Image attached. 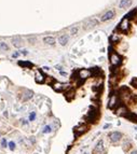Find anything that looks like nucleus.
<instances>
[{"label":"nucleus","mask_w":137,"mask_h":154,"mask_svg":"<svg viewBox=\"0 0 137 154\" xmlns=\"http://www.w3.org/2000/svg\"><path fill=\"white\" fill-rule=\"evenodd\" d=\"M121 61H122L121 57H120L117 53L111 52V54H110V64H111L113 67H117V66H119L120 64H121Z\"/></svg>","instance_id":"f257e3e1"},{"label":"nucleus","mask_w":137,"mask_h":154,"mask_svg":"<svg viewBox=\"0 0 137 154\" xmlns=\"http://www.w3.org/2000/svg\"><path fill=\"white\" fill-rule=\"evenodd\" d=\"M129 26H131L129 25V20L127 17H124L121 20V23H120L119 29L122 31V32H126V31H129Z\"/></svg>","instance_id":"f03ea898"},{"label":"nucleus","mask_w":137,"mask_h":154,"mask_svg":"<svg viewBox=\"0 0 137 154\" xmlns=\"http://www.w3.org/2000/svg\"><path fill=\"white\" fill-rule=\"evenodd\" d=\"M91 76H93V74H92V71L89 69H81V70L78 71V78L81 79V80H85Z\"/></svg>","instance_id":"7ed1b4c3"},{"label":"nucleus","mask_w":137,"mask_h":154,"mask_svg":"<svg viewBox=\"0 0 137 154\" xmlns=\"http://www.w3.org/2000/svg\"><path fill=\"white\" fill-rule=\"evenodd\" d=\"M109 138H110V141L116 143V142H119L122 139V134L120 131H112V133L109 134Z\"/></svg>","instance_id":"20e7f679"},{"label":"nucleus","mask_w":137,"mask_h":154,"mask_svg":"<svg viewBox=\"0 0 137 154\" xmlns=\"http://www.w3.org/2000/svg\"><path fill=\"white\" fill-rule=\"evenodd\" d=\"M68 84H64V83H61V82H54L53 84H52V87H53L54 91L56 92H62L64 91V89H68Z\"/></svg>","instance_id":"39448f33"},{"label":"nucleus","mask_w":137,"mask_h":154,"mask_svg":"<svg viewBox=\"0 0 137 154\" xmlns=\"http://www.w3.org/2000/svg\"><path fill=\"white\" fill-rule=\"evenodd\" d=\"M114 15H116V12H114L113 10H109V11H107L104 15L100 17V20H102V22H107V20H112V18L114 17Z\"/></svg>","instance_id":"423d86ee"},{"label":"nucleus","mask_w":137,"mask_h":154,"mask_svg":"<svg viewBox=\"0 0 137 154\" xmlns=\"http://www.w3.org/2000/svg\"><path fill=\"white\" fill-rule=\"evenodd\" d=\"M127 113H129V110H127V108L124 106V105L119 106L118 109L116 110V114H117V115H120V116H125Z\"/></svg>","instance_id":"0eeeda50"},{"label":"nucleus","mask_w":137,"mask_h":154,"mask_svg":"<svg viewBox=\"0 0 137 154\" xmlns=\"http://www.w3.org/2000/svg\"><path fill=\"white\" fill-rule=\"evenodd\" d=\"M96 116H97V110L92 107L91 111L87 113V121L91 122V123H92V122H94L95 120H96Z\"/></svg>","instance_id":"6e6552de"},{"label":"nucleus","mask_w":137,"mask_h":154,"mask_svg":"<svg viewBox=\"0 0 137 154\" xmlns=\"http://www.w3.org/2000/svg\"><path fill=\"white\" fill-rule=\"evenodd\" d=\"M118 106V96L117 95H111L109 99V102H108V107L110 109H113Z\"/></svg>","instance_id":"1a4fd4ad"},{"label":"nucleus","mask_w":137,"mask_h":154,"mask_svg":"<svg viewBox=\"0 0 137 154\" xmlns=\"http://www.w3.org/2000/svg\"><path fill=\"white\" fill-rule=\"evenodd\" d=\"M35 80L37 83H43V82L46 81V76L42 72H40V71H37L35 76Z\"/></svg>","instance_id":"9d476101"},{"label":"nucleus","mask_w":137,"mask_h":154,"mask_svg":"<svg viewBox=\"0 0 137 154\" xmlns=\"http://www.w3.org/2000/svg\"><path fill=\"white\" fill-rule=\"evenodd\" d=\"M104 150H105L104 141H103V140H99L96 143V146H95V152H97V153H103Z\"/></svg>","instance_id":"9b49d317"},{"label":"nucleus","mask_w":137,"mask_h":154,"mask_svg":"<svg viewBox=\"0 0 137 154\" xmlns=\"http://www.w3.org/2000/svg\"><path fill=\"white\" fill-rule=\"evenodd\" d=\"M86 129H87V126H86V125H79L78 127H76V128H75L76 136H80L81 134H83Z\"/></svg>","instance_id":"f8f14e48"},{"label":"nucleus","mask_w":137,"mask_h":154,"mask_svg":"<svg viewBox=\"0 0 137 154\" xmlns=\"http://www.w3.org/2000/svg\"><path fill=\"white\" fill-rule=\"evenodd\" d=\"M68 41H69V36L68 35H62L58 38V43L63 46L66 45L67 43H68Z\"/></svg>","instance_id":"ddd939ff"},{"label":"nucleus","mask_w":137,"mask_h":154,"mask_svg":"<svg viewBox=\"0 0 137 154\" xmlns=\"http://www.w3.org/2000/svg\"><path fill=\"white\" fill-rule=\"evenodd\" d=\"M131 4H132V0H120L119 8H121V9L129 8Z\"/></svg>","instance_id":"4468645a"},{"label":"nucleus","mask_w":137,"mask_h":154,"mask_svg":"<svg viewBox=\"0 0 137 154\" xmlns=\"http://www.w3.org/2000/svg\"><path fill=\"white\" fill-rule=\"evenodd\" d=\"M98 24V20H89L85 22V28H91V27H94Z\"/></svg>","instance_id":"2eb2a0df"},{"label":"nucleus","mask_w":137,"mask_h":154,"mask_svg":"<svg viewBox=\"0 0 137 154\" xmlns=\"http://www.w3.org/2000/svg\"><path fill=\"white\" fill-rule=\"evenodd\" d=\"M43 42L48 44V45H54L55 44V39L53 37H46V38H43Z\"/></svg>","instance_id":"dca6fc26"},{"label":"nucleus","mask_w":137,"mask_h":154,"mask_svg":"<svg viewBox=\"0 0 137 154\" xmlns=\"http://www.w3.org/2000/svg\"><path fill=\"white\" fill-rule=\"evenodd\" d=\"M21 43H22V38L21 37H14L12 39V44L14 46H16V48H20Z\"/></svg>","instance_id":"f3484780"},{"label":"nucleus","mask_w":137,"mask_h":154,"mask_svg":"<svg viewBox=\"0 0 137 154\" xmlns=\"http://www.w3.org/2000/svg\"><path fill=\"white\" fill-rule=\"evenodd\" d=\"M125 118L129 119V121H132V122H137V115L134 113H132V112H129V113L125 115Z\"/></svg>","instance_id":"a211bd4d"},{"label":"nucleus","mask_w":137,"mask_h":154,"mask_svg":"<svg viewBox=\"0 0 137 154\" xmlns=\"http://www.w3.org/2000/svg\"><path fill=\"white\" fill-rule=\"evenodd\" d=\"M18 65L22 66V67H26V68H31L33 67V64L30 61H18Z\"/></svg>","instance_id":"6ab92c4d"},{"label":"nucleus","mask_w":137,"mask_h":154,"mask_svg":"<svg viewBox=\"0 0 137 154\" xmlns=\"http://www.w3.org/2000/svg\"><path fill=\"white\" fill-rule=\"evenodd\" d=\"M51 131H52V127L50 125H46L42 129V134H50Z\"/></svg>","instance_id":"aec40b11"},{"label":"nucleus","mask_w":137,"mask_h":154,"mask_svg":"<svg viewBox=\"0 0 137 154\" xmlns=\"http://www.w3.org/2000/svg\"><path fill=\"white\" fill-rule=\"evenodd\" d=\"M110 40H111V42L113 43H117L118 41H119V36L117 35V33H114V35L111 36V38H110Z\"/></svg>","instance_id":"412c9836"},{"label":"nucleus","mask_w":137,"mask_h":154,"mask_svg":"<svg viewBox=\"0 0 137 154\" xmlns=\"http://www.w3.org/2000/svg\"><path fill=\"white\" fill-rule=\"evenodd\" d=\"M9 49V46L5 44L4 42H0V51H7Z\"/></svg>","instance_id":"4be33fe9"},{"label":"nucleus","mask_w":137,"mask_h":154,"mask_svg":"<svg viewBox=\"0 0 137 154\" xmlns=\"http://www.w3.org/2000/svg\"><path fill=\"white\" fill-rule=\"evenodd\" d=\"M78 31H79V28L78 27H71L70 28V35H72V36L77 35Z\"/></svg>","instance_id":"5701e85b"},{"label":"nucleus","mask_w":137,"mask_h":154,"mask_svg":"<svg viewBox=\"0 0 137 154\" xmlns=\"http://www.w3.org/2000/svg\"><path fill=\"white\" fill-rule=\"evenodd\" d=\"M1 146H2L3 149H4V148H7V146H9V143L7 142V139H5V138L1 139Z\"/></svg>","instance_id":"b1692460"},{"label":"nucleus","mask_w":137,"mask_h":154,"mask_svg":"<svg viewBox=\"0 0 137 154\" xmlns=\"http://www.w3.org/2000/svg\"><path fill=\"white\" fill-rule=\"evenodd\" d=\"M15 142L14 141H10L9 142V149L11 150V151H14V150H15Z\"/></svg>","instance_id":"393cba45"},{"label":"nucleus","mask_w":137,"mask_h":154,"mask_svg":"<svg viewBox=\"0 0 137 154\" xmlns=\"http://www.w3.org/2000/svg\"><path fill=\"white\" fill-rule=\"evenodd\" d=\"M131 85L134 86L135 89H137V78H133L131 80Z\"/></svg>","instance_id":"a878e982"},{"label":"nucleus","mask_w":137,"mask_h":154,"mask_svg":"<svg viewBox=\"0 0 137 154\" xmlns=\"http://www.w3.org/2000/svg\"><path fill=\"white\" fill-rule=\"evenodd\" d=\"M123 146H124V150H125V151H127L129 146H132V143H131V142H129V141H126V142H124Z\"/></svg>","instance_id":"bb28decb"},{"label":"nucleus","mask_w":137,"mask_h":154,"mask_svg":"<svg viewBox=\"0 0 137 154\" xmlns=\"http://www.w3.org/2000/svg\"><path fill=\"white\" fill-rule=\"evenodd\" d=\"M36 119V112H31L29 114V121H35Z\"/></svg>","instance_id":"cd10ccee"},{"label":"nucleus","mask_w":137,"mask_h":154,"mask_svg":"<svg viewBox=\"0 0 137 154\" xmlns=\"http://www.w3.org/2000/svg\"><path fill=\"white\" fill-rule=\"evenodd\" d=\"M111 126H112V125L110 123H107V124H105L104 126H103V129H108V128H110Z\"/></svg>","instance_id":"c85d7f7f"},{"label":"nucleus","mask_w":137,"mask_h":154,"mask_svg":"<svg viewBox=\"0 0 137 154\" xmlns=\"http://www.w3.org/2000/svg\"><path fill=\"white\" fill-rule=\"evenodd\" d=\"M20 54H21L20 52H15V53L12 55V57H13V58H16V57H18V55H20Z\"/></svg>","instance_id":"c756f323"},{"label":"nucleus","mask_w":137,"mask_h":154,"mask_svg":"<svg viewBox=\"0 0 137 154\" xmlns=\"http://www.w3.org/2000/svg\"><path fill=\"white\" fill-rule=\"evenodd\" d=\"M55 68L57 69V70H59V71H62V70H63V67H62L61 65H56V66H55Z\"/></svg>","instance_id":"7c9ffc66"},{"label":"nucleus","mask_w":137,"mask_h":154,"mask_svg":"<svg viewBox=\"0 0 137 154\" xmlns=\"http://www.w3.org/2000/svg\"><path fill=\"white\" fill-rule=\"evenodd\" d=\"M129 154H137V150H133V151H131Z\"/></svg>","instance_id":"2f4dec72"},{"label":"nucleus","mask_w":137,"mask_h":154,"mask_svg":"<svg viewBox=\"0 0 137 154\" xmlns=\"http://www.w3.org/2000/svg\"><path fill=\"white\" fill-rule=\"evenodd\" d=\"M61 74H62V76H64V77H66V76H67V73L65 72V71H63V70L61 71Z\"/></svg>","instance_id":"473e14b6"},{"label":"nucleus","mask_w":137,"mask_h":154,"mask_svg":"<svg viewBox=\"0 0 137 154\" xmlns=\"http://www.w3.org/2000/svg\"><path fill=\"white\" fill-rule=\"evenodd\" d=\"M3 115H4V116H8V111H7V110L3 112Z\"/></svg>","instance_id":"72a5a7b5"},{"label":"nucleus","mask_w":137,"mask_h":154,"mask_svg":"<svg viewBox=\"0 0 137 154\" xmlns=\"http://www.w3.org/2000/svg\"><path fill=\"white\" fill-rule=\"evenodd\" d=\"M43 69H44V70H46V71L50 70V68H49V67H43Z\"/></svg>","instance_id":"f704fd0d"},{"label":"nucleus","mask_w":137,"mask_h":154,"mask_svg":"<svg viewBox=\"0 0 137 154\" xmlns=\"http://www.w3.org/2000/svg\"><path fill=\"white\" fill-rule=\"evenodd\" d=\"M104 59H105L104 57H100V58H99V61H104Z\"/></svg>","instance_id":"c9c22d12"},{"label":"nucleus","mask_w":137,"mask_h":154,"mask_svg":"<svg viewBox=\"0 0 137 154\" xmlns=\"http://www.w3.org/2000/svg\"><path fill=\"white\" fill-rule=\"evenodd\" d=\"M135 140H136V141H137V134L135 135Z\"/></svg>","instance_id":"e433bc0d"},{"label":"nucleus","mask_w":137,"mask_h":154,"mask_svg":"<svg viewBox=\"0 0 137 154\" xmlns=\"http://www.w3.org/2000/svg\"><path fill=\"white\" fill-rule=\"evenodd\" d=\"M135 130H136V131H137V126H135Z\"/></svg>","instance_id":"4c0bfd02"},{"label":"nucleus","mask_w":137,"mask_h":154,"mask_svg":"<svg viewBox=\"0 0 137 154\" xmlns=\"http://www.w3.org/2000/svg\"><path fill=\"white\" fill-rule=\"evenodd\" d=\"M84 154H90V153H87V152H86V153H84Z\"/></svg>","instance_id":"58836bf2"},{"label":"nucleus","mask_w":137,"mask_h":154,"mask_svg":"<svg viewBox=\"0 0 137 154\" xmlns=\"http://www.w3.org/2000/svg\"><path fill=\"white\" fill-rule=\"evenodd\" d=\"M35 154H38V153H35Z\"/></svg>","instance_id":"ea45409f"}]
</instances>
